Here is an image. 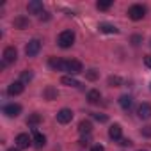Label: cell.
I'll return each mask as SVG.
<instances>
[{
    "mask_svg": "<svg viewBox=\"0 0 151 151\" xmlns=\"http://www.w3.org/2000/svg\"><path fill=\"white\" fill-rule=\"evenodd\" d=\"M75 43V32L73 30H62L57 37V45L60 48H71Z\"/></svg>",
    "mask_w": 151,
    "mask_h": 151,
    "instance_id": "obj_1",
    "label": "cell"
},
{
    "mask_svg": "<svg viewBox=\"0 0 151 151\" xmlns=\"http://www.w3.org/2000/svg\"><path fill=\"white\" fill-rule=\"evenodd\" d=\"M128 16H130V20L139 22V20H142V18L146 16V7L140 6V4H135V6H132V7L128 9Z\"/></svg>",
    "mask_w": 151,
    "mask_h": 151,
    "instance_id": "obj_2",
    "label": "cell"
},
{
    "mask_svg": "<svg viewBox=\"0 0 151 151\" xmlns=\"http://www.w3.org/2000/svg\"><path fill=\"white\" fill-rule=\"evenodd\" d=\"M39 50H41V41H39V39H30V41L27 43V46H25L27 57H36V55L39 53Z\"/></svg>",
    "mask_w": 151,
    "mask_h": 151,
    "instance_id": "obj_3",
    "label": "cell"
},
{
    "mask_svg": "<svg viewBox=\"0 0 151 151\" xmlns=\"http://www.w3.org/2000/svg\"><path fill=\"white\" fill-rule=\"evenodd\" d=\"M48 66H50L53 71H66V69H68V60H62V59H59V57H50Z\"/></svg>",
    "mask_w": 151,
    "mask_h": 151,
    "instance_id": "obj_4",
    "label": "cell"
},
{
    "mask_svg": "<svg viewBox=\"0 0 151 151\" xmlns=\"http://www.w3.org/2000/svg\"><path fill=\"white\" fill-rule=\"evenodd\" d=\"M66 71L69 75H78V73L84 71V64L80 60H77V59H71V60H68V69Z\"/></svg>",
    "mask_w": 151,
    "mask_h": 151,
    "instance_id": "obj_5",
    "label": "cell"
},
{
    "mask_svg": "<svg viewBox=\"0 0 151 151\" xmlns=\"http://www.w3.org/2000/svg\"><path fill=\"white\" fill-rule=\"evenodd\" d=\"M2 59H4L6 64L14 62V60L18 59V52H16V48H14V46H7V48L4 50V53H2Z\"/></svg>",
    "mask_w": 151,
    "mask_h": 151,
    "instance_id": "obj_6",
    "label": "cell"
},
{
    "mask_svg": "<svg viewBox=\"0 0 151 151\" xmlns=\"http://www.w3.org/2000/svg\"><path fill=\"white\" fill-rule=\"evenodd\" d=\"M4 114H6L7 117H18V116L22 114V105H18V103H9V105L4 107Z\"/></svg>",
    "mask_w": 151,
    "mask_h": 151,
    "instance_id": "obj_7",
    "label": "cell"
},
{
    "mask_svg": "<svg viewBox=\"0 0 151 151\" xmlns=\"http://www.w3.org/2000/svg\"><path fill=\"white\" fill-rule=\"evenodd\" d=\"M71 119H73V112H71L69 109H60V110L57 112V123H60V124H68Z\"/></svg>",
    "mask_w": 151,
    "mask_h": 151,
    "instance_id": "obj_8",
    "label": "cell"
},
{
    "mask_svg": "<svg viewBox=\"0 0 151 151\" xmlns=\"http://www.w3.org/2000/svg\"><path fill=\"white\" fill-rule=\"evenodd\" d=\"M23 89H25V84L18 80V82H13V84L7 87V94H9V96H18V94L23 93Z\"/></svg>",
    "mask_w": 151,
    "mask_h": 151,
    "instance_id": "obj_9",
    "label": "cell"
},
{
    "mask_svg": "<svg viewBox=\"0 0 151 151\" xmlns=\"http://www.w3.org/2000/svg\"><path fill=\"white\" fill-rule=\"evenodd\" d=\"M27 11H29V14H41L43 13V2H39V0H30L27 4Z\"/></svg>",
    "mask_w": 151,
    "mask_h": 151,
    "instance_id": "obj_10",
    "label": "cell"
},
{
    "mask_svg": "<svg viewBox=\"0 0 151 151\" xmlns=\"http://www.w3.org/2000/svg\"><path fill=\"white\" fill-rule=\"evenodd\" d=\"M32 144V139L29 137V133H20L18 137H16V146L20 147V149H25V147H29Z\"/></svg>",
    "mask_w": 151,
    "mask_h": 151,
    "instance_id": "obj_11",
    "label": "cell"
},
{
    "mask_svg": "<svg viewBox=\"0 0 151 151\" xmlns=\"http://www.w3.org/2000/svg\"><path fill=\"white\" fill-rule=\"evenodd\" d=\"M137 116L140 119H149L151 117V105L149 103H140L137 109Z\"/></svg>",
    "mask_w": 151,
    "mask_h": 151,
    "instance_id": "obj_12",
    "label": "cell"
},
{
    "mask_svg": "<svg viewBox=\"0 0 151 151\" xmlns=\"http://www.w3.org/2000/svg\"><path fill=\"white\" fill-rule=\"evenodd\" d=\"M13 25H14V29L25 30V29H29L30 22H29V18H27V16H16V18H14V22H13Z\"/></svg>",
    "mask_w": 151,
    "mask_h": 151,
    "instance_id": "obj_13",
    "label": "cell"
},
{
    "mask_svg": "<svg viewBox=\"0 0 151 151\" xmlns=\"http://www.w3.org/2000/svg\"><path fill=\"white\" fill-rule=\"evenodd\" d=\"M121 135H123L121 124H112V126L109 128V137H110L112 140H121Z\"/></svg>",
    "mask_w": 151,
    "mask_h": 151,
    "instance_id": "obj_14",
    "label": "cell"
},
{
    "mask_svg": "<svg viewBox=\"0 0 151 151\" xmlns=\"http://www.w3.org/2000/svg\"><path fill=\"white\" fill-rule=\"evenodd\" d=\"M132 103H133V98H132L130 94H123V96L119 98V105H121L123 110H130Z\"/></svg>",
    "mask_w": 151,
    "mask_h": 151,
    "instance_id": "obj_15",
    "label": "cell"
},
{
    "mask_svg": "<svg viewBox=\"0 0 151 151\" xmlns=\"http://www.w3.org/2000/svg\"><path fill=\"white\" fill-rule=\"evenodd\" d=\"M100 32H103V34H117L119 32V29L117 27H114V25H110V23H100Z\"/></svg>",
    "mask_w": 151,
    "mask_h": 151,
    "instance_id": "obj_16",
    "label": "cell"
},
{
    "mask_svg": "<svg viewBox=\"0 0 151 151\" xmlns=\"http://www.w3.org/2000/svg\"><path fill=\"white\" fill-rule=\"evenodd\" d=\"M43 96H45L46 100H50V101H52V100H57L59 93H57V89H55L53 86H48V87H46V89L43 91Z\"/></svg>",
    "mask_w": 151,
    "mask_h": 151,
    "instance_id": "obj_17",
    "label": "cell"
},
{
    "mask_svg": "<svg viewBox=\"0 0 151 151\" xmlns=\"http://www.w3.org/2000/svg\"><path fill=\"white\" fill-rule=\"evenodd\" d=\"M100 100H101V94H100V91H96V89H91V91L87 93V101H89V103L96 105V103H100Z\"/></svg>",
    "mask_w": 151,
    "mask_h": 151,
    "instance_id": "obj_18",
    "label": "cell"
},
{
    "mask_svg": "<svg viewBox=\"0 0 151 151\" xmlns=\"http://www.w3.org/2000/svg\"><path fill=\"white\" fill-rule=\"evenodd\" d=\"M32 142H34L36 147H43V146L46 144V137H45L43 133H39V132L34 130V139H32Z\"/></svg>",
    "mask_w": 151,
    "mask_h": 151,
    "instance_id": "obj_19",
    "label": "cell"
},
{
    "mask_svg": "<svg viewBox=\"0 0 151 151\" xmlns=\"http://www.w3.org/2000/svg\"><path fill=\"white\" fill-rule=\"evenodd\" d=\"M60 82H62L64 86H68V87H80V82H78L77 78H73L71 75H68V77H62Z\"/></svg>",
    "mask_w": 151,
    "mask_h": 151,
    "instance_id": "obj_20",
    "label": "cell"
},
{
    "mask_svg": "<svg viewBox=\"0 0 151 151\" xmlns=\"http://www.w3.org/2000/svg\"><path fill=\"white\" fill-rule=\"evenodd\" d=\"M91 130H93V123L91 121H87V119H84V121H80V124H78V132L80 133H91Z\"/></svg>",
    "mask_w": 151,
    "mask_h": 151,
    "instance_id": "obj_21",
    "label": "cell"
},
{
    "mask_svg": "<svg viewBox=\"0 0 151 151\" xmlns=\"http://www.w3.org/2000/svg\"><path fill=\"white\" fill-rule=\"evenodd\" d=\"M41 121H43L41 114L34 112V114H30V116H29V119H27V124H30V126H36V124H39Z\"/></svg>",
    "mask_w": 151,
    "mask_h": 151,
    "instance_id": "obj_22",
    "label": "cell"
},
{
    "mask_svg": "<svg viewBox=\"0 0 151 151\" xmlns=\"http://www.w3.org/2000/svg\"><path fill=\"white\" fill-rule=\"evenodd\" d=\"M109 86H110V87H121V86H123V78L117 77V75L109 77Z\"/></svg>",
    "mask_w": 151,
    "mask_h": 151,
    "instance_id": "obj_23",
    "label": "cell"
},
{
    "mask_svg": "<svg viewBox=\"0 0 151 151\" xmlns=\"http://www.w3.org/2000/svg\"><path fill=\"white\" fill-rule=\"evenodd\" d=\"M110 6H112V0H100V2H96V7L100 11H107Z\"/></svg>",
    "mask_w": 151,
    "mask_h": 151,
    "instance_id": "obj_24",
    "label": "cell"
},
{
    "mask_svg": "<svg viewBox=\"0 0 151 151\" xmlns=\"http://www.w3.org/2000/svg\"><path fill=\"white\" fill-rule=\"evenodd\" d=\"M32 71H29V69H25L23 73H22V77H20V82H23V84H27V82H30L32 80Z\"/></svg>",
    "mask_w": 151,
    "mask_h": 151,
    "instance_id": "obj_25",
    "label": "cell"
},
{
    "mask_svg": "<svg viewBox=\"0 0 151 151\" xmlns=\"http://www.w3.org/2000/svg\"><path fill=\"white\" fill-rule=\"evenodd\" d=\"M86 78H87V80H96V78H98L96 69H89V71H86Z\"/></svg>",
    "mask_w": 151,
    "mask_h": 151,
    "instance_id": "obj_26",
    "label": "cell"
},
{
    "mask_svg": "<svg viewBox=\"0 0 151 151\" xmlns=\"http://www.w3.org/2000/svg\"><path fill=\"white\" fill-rule=\"evenodd\" d=\"M140 41H142V36H139V34L132 36V45H133V46H139V45H140Z\"/></svg>",
    "mask_w": 151,
    "mask_h": 151,
    "instance_id": "obj_27",
    "label": "cell"
},
{
    "mask_svg": "<svg viewBox=\"0 0 151 151\" xmlns=\"http://www.w3.org/2000/svg\"><path fill=\"white\" fill-rule=\"evenodd\" d=\"M93 117H94L96 121H100V123H107V119H109L105 114H93Z\"/></svg>",
    "mask_w": 151,
    "mask_h": 151,
    "instance_id": "obj_28",
    "label": "cell"
},
{
    "mask_svg": "<svg viewBox=\"0 0 151 151\" xmlns=\"http://www.w3.org/2000/svg\"><path fill=\"white\" fill-rule=\"evenodd\" d=\"M119 144H121V146H132V140H130V139H121Z\"/></svg>",
    "mask_w": 151,
    "mask_h": 151,
    "instance_id": "obj_29",
    "label": "cell"
},
{
    "mask_svg": "<svg viewBox=\"0 0 151 151\" xmlns=\"http://www.w3.org/2000/svg\"><path fill=\"white\" fill-rule=\"evenodd\" d=\"M144 64L151 69V55H146V57H144Z\"/></svg>",
    "mask_w": 151,
    "mask_h": 151,
    "instance_id": "obj_30",
    "label": "cell"
},
{
    "mask_svg": "<svg viewBox=\"0 0 151 151\" xmlns=\"http://www.w3.org/2000/svg\"><path fill=\"white\" fill-rule=\"evenodd\" d=\"M142 133H144L146 137H151V126H146V128L142 130Z\"/></svg>",
    "mask_w": 151,
    "mask_h": 151,
    "instance_id": "obj_31",
    "label": "cell"
},
{
    "mask_svg": "<svg viewBox=\"0 0 151 151\" xmlns=\"http://www.w3.org/2000/svg\"><path fill=\"white\" fill-rule=\"evenodd\" d=\"M91 151H103V146H101V144H96V146L91 147Z\"/></svg>",
    "mask_w": 151,
    "mask_h": 151,
    "instance_id": "obj_32",
    "label": "cell"
},
{
    "mask_svg": "<svg viewBox=\"0 0 151 151\" xmlns=\"http://www.w3.org/2000/svg\"><path fill=\"white\" fill-rule=\"evenodd\" d=\"M7 151H20V147H11V149H7Z\"/></svg>",
    "mask_w": 151,
    "mask_h": 151,
    "instance_id": "obj_33",
    "label": "cell"
},
{
    "mask_svg": "<svg viewBox=\"0 0 151 151\" xmlns=\"http://www.w3.org/2000/svg\"><path fill=\"white\" fill-rule=\"evenodd\" d=\"M139 151H146V149H139Z\"/></svg>",
    "mask_w": 151,
    "mask_h": 151,
    "instance_id": "obj_34",
    "label": "cell"
}]
</instances>
